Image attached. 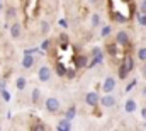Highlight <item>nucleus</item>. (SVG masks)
Returning a JSON list of instances; mask_svg holds the SVG:
<instances>
[{"label":"nucleus","mask_w":146,"mask_h":131,"mask_svg":"<svg viewBox=\"0 0 146 131\" xmlns=\"http://www.w3.org/2000/svg\"><path fill=\"white\" fill-rule=\"evenodd\" d=\"M133 66H134L133 58H131V56H126L124 61H122V65H121V68H119V77H121V78H126V75L133 70Z\"/></svg>","instance_id":"f257e3e1"},{"label":"nucleus","mask_w":146,"mask_h":131,"mask_svg":"<svg viewBox=\"0 0 146 131\" xmlns=\"http://www.w3.org/2000/svg\"><path fill=\"white\" fill-rule=\"evenodd\" d=\"M139 24L141 26H146V14H141L139 15Z\"/></svg>","instance_id":"5701e85b"},{"label":"nucleus","mask_w":146,"mask_h":131,"mask_svg":"<svg viewBox=\"0 0 146 131\" xmlns=\"http://www.w3.org/2000/svg\"><path fill=\"white\" fill-rule=\"evenodd\" d=\"M75 114H76V109H75V107H70V109L66 111V119L72 121L73 118H75Z\"/></svg>","instance_id":"4468645a"},{"label":"nucleus","mask_w":146,"mask_h":131,"mask_svg":"<svg viewBox=\"0 0 146 131\" xmlns=\"http://www.w3.org/2000/svg\"><path fill=\"white\" fill-rule=\"evenodd\" d=\"M15 87H17L19 90H24V89H26V78H24V77H19L17 82H15Z\"/></svg>","instance_id":"ddd939ff"},{"label":"nucleus","mask_w":146,"mask_h":131,"mask_svg":"<svg viewBox=\"0 0 146 131\" xmlns=\"http://www.w3.org/2000/svg\"><path fill=\"white\" fill-rule=\"evenodd\" d=\"M0 94H2V97L5 99V100H10V94H9V92H7V90H5V89H3V90H2V92H0Z\"/></svg>","instance_id":"4be33fe9"},{"label":"nucleus","mask_w":146,"mask_h":131,"mask_svg":"<svg viewBox=\"0 0 146 131\" xmlns=\"http://www.w3.org/2000/svg\"><path fill=\"white\" fill-rule=\"evenodd\" d=\"M115 41H117V44H127L129 43V36H127V33L126 31H119L117 33V36H115Z\"/></svg>","instance_id":"6e6552de"},{"label":"nucleus","mask_w":146,"mask_h":131,"mask_svg":"<svg viewBox=\"0 0 146 131\" xmlns=\"http://www.w3.org/2000/svg\"><path fill=\"white\" fill-rule=\"evenodd\" d=\"M33 65H34V58H33V55H24L22 66H24V68H31Z\"/></svg>","instance_id":"f8f14e48"},{"label":"nucleus","mask_w":146,"mask_h":131,"mask_svg":"<svg viewBox=\"0 0 146 131\" xmlns=\"http://www.w3.org/2000/svg\"><path fill=\"white\" fill-rule=\"evenodd\" d=\"M10 36L14 37V39H19V36H21V24H12L10 26Z\"/></svg>","instance_id":"9b49d317"},{"label":"nucleus","mask_w":146,"mask_h":131,"mask_svg":"<svg viewBox=\"0 0 146 131\" xmlns=\"http://www.w3.org/2000/svg\"><path fill=\"white\" fill-rule=\"evenodd\" d=\"M90 2H92V3H95V2H97V0H90Z\"/></svg>","instance_id":"c9c22d12"},{"label":"nucleus","mask_w":146,"mask_h":131,"mask_svg":"<svg viewBox=\"0 0 146 131\" xmlns=\"http://www.w3.org/2000/svg\"><path fill=\"white\" fill-rule=\"evenodd\" d=\"M104 60V55H102V49L100 48H94L92 49V61H90V66H95L99 63H102Z\"/></svg>","instance_id":"f03ea898"},{"label":"nucleus","mask_w":146,"mask_h":131,"mask_svg":"<svg viewBox=\"0 0 146 131\" xmlns=\"http://www.w3.org/2000/svg\"><path fill=\"white\" fill-rule=\"evenodd\" d=\"M110 31H112V29H110V26H104V27H102V37H107V36H109L110 34Z\"/></svg>","instance_id":"a211bd4d"},{"label":"nucleus","mask_w":146,"mask_h":131,"mask_svg":"<svg viewBox=\"0 0 146 131\" xmlns=\"http://www.w3.org/2000/svg\"><path fill=\"white\" fill-rule=\"evenodd\" d=\"M15 15V9H9L7 10V17H14Z\"/></svg>","instance_id":"a878e982"},{"label":"nucleus","mask_w":146,"mask_h":131,"mask_svg":"<svg viewBox=\"0 0 146 131\" xmlns=\"http://www.w3.org/2000/svg\"><path fill=\"white\" fill-rule=\"evenodd\" d=\"M136 100L134 99H127L126 100V104H124V109H126V112H134L136 111Z\"/></svg>","instance_id":"9d476101"},{"label":"nucleus","mask_w":146,"mask_h":131,"mask_svg":"<svg viewBox=\"0 0 146 131\" xmlns=\"http://www.w3.org/2000/svg\"><path fill=\"white\" fill-rule=\"evenodd\" d=\"M37 77H39L41 82H48V80L51 78V70H49V66H41L39 72H37Z\"/></svg>","instance_id":"20e7f679"},{"label":"nucleus","mask_w":146,"mask_h":131,"mask_svg":"<svg viewBox=\"0 0 146 131\" xmlns=\"http://www.w3.org/2000/svg\"><path fill=\"white\" fill-rule=\"evenodd\" d=\"M115 21H119V22H124L126 19H124L122 15H119V14H115Z\"/></svg>","instance_id":"cd10ccee"},{"label":"nucleus","mask_w":146,"mask_h":131,"mask_svg":"<svg viewBox=\"0 0 146 131\" xmlns=\"http://www.w3.org/2000/svg\"><path fill=\"white\" fill-rule=\"evenodd\" d=\"M56 72H58V75H66V70L63 68V65H58V68H56Z\"/></svg>","instance_id":"412c9836"},{"label":"nucleus","mask_w":146,"mask_h":131,"mask_svg":"<svg viewBox=\"0 0 146 131\" xmlns=\"http://www.w3.org/2000/svg\"><path fill=\"white\" fill-rule=\"evenodd\" d=\"M46 109H48L49 112H58V111H60V100L56 97L46 99Z\"/></svg>","instance_id":"7ed1b4c3"},{"label":"nucleus","mask_w":146,"mask_h":131,"mask_svg":"<svg viewBox=\"0 0 146 131\" xmlns=\"http://www.w3.org/2000/svg\"><path fill=\"white\" fill-rule=\"evenodd\" d=\"M41 96V92H39V89H34L33 90V102H37V99Z\"/></svg>","instance_id":"aec40b11"},{"label":"nucleus","mask_w":146,"mask_h":131,"mask_svg":"<svg viewBox=\"0 0 146 131\" xmlns=\"http://www.w3.org/2000/svg\"><path fill=\"white\" fill-rule=\"evenodd\" d=\"M143 96H145V97H146V85H145V87H143Z\"/></svg>","instance_id":"72a5a7b5"},{"label":"nucleus","mask_w":146,"mask_h":131,"mask_svg":"<svg viewBox=\"0 0 146 131\" xmlns=\"http://www.w3.org/2000/svg\"><path fill=\"white\" fill-rule=\"evenodd\" d=\"M85 102H87L88 106L95 107V106H97V102H99V96H97L95 92H88V94L85 96Z\"/></svg>","instance_id":"0eeeda50"},{"label":"nucleus","mask_w":146,"mask_h":131,"mask_svg":"<svg viewBox=\"0 0 146 131\" xmlns=\"http://www.w3.org/2000/svg\"><path fill=\"white\" fill-rule=\"evenodd\" d=\"M114 87H115V80H114L112 77H107V78L104 80V84H102V90H104L106 94H110V92L114 90Z\"/></svg>","instance_id":"39448f33"},{"label":"nucleus","mask_w":146,"mask_h":131,"mask_svg":"<svg viewBox=\"0 0 146 131\" xmlns=\"http://www.w3.org/2000/svg\"><path fill=\"white\" fill-rule=\"evenodd\" d=\"M136 84H138V82H136V80H133V82H131V84H129V85L126 87V92H129V90H131L133 87H136Z\"/></svg>","instance_id":"393cba45"},{"label":"nucleus","mask_w":146,"mask_h":131,"mask_svg":"<svg viewBox=\"0 0 146 131\" xmlns=\"http://www.w3.org/2000/svg\"><path fill=\"white\" fill-rule=\"evenodd\" d=\"M60 26H61V27H66L68 24H66V21H65V19H61V21H60Z\"/></svg>","instance_id":"c85d7f7f"},{"label":"nucleus","mask_w":146,"mask_h":131,"mask_svg":"<svg viewBox=\"0 0 146 131\" xmlns=\"http://www.w3.org/2000/svg\"><path fill=\"white\" fill-rule=\"evenodd\" d=\"M141 114H143V118H145V119H146V107H145V109H143V111H141Z\"/></svg>","instance_id":"473e14b6"},{"label":"nucleus","mask_w":146,"mask_h":131,"mask_svg":"<svg viewBox=\"0 0 146 131\" xmlns=\"http://www.w3.org/2000/svg\"><path fill=\"white\" fill-rule=\"evenodd\" d=\"M60 131H68V130H72V123H70V119H61L60 123H58V126H56Z\"/></svg>","instance_id":"1a4fd4ad"},{"label":"nucleus","mask_w":146,"mask_h":131,"mask_svg":"<svg viewBox=\"0 0 146 131\" xmlns=\"http://www.w3.org/2000/svg\"><path fill=\"white\" fill-rule=\"evenodd\" d=\"M99 22H100L99 14H94V15H92V26H94V27H97V26H99Z\"/></svg>","instance_id":"dca6fc26"},{"label":"nucleus","mask_w":146,"mask_h":131,"mask_svg":"<svg viewBox=\"0 0 146 131\" xmlns=\"http://www.w3.org/2000/svg\"><path fill=\"white\" fill-rule=\"evenodd\" d=\"M138 58L143 60V61H146V48H141V49L138 51Z\"/></svg>","instance_id":"f3484780"},{"label":"nucleus","mask_w":146,"mask_h":131,"mask_svg":"<svg viewBox=\"0 0 146 131\" xmlns=\"http://www.w3.org/2000/svg\"><path fill=\"white\" fill-rule=\"evenodd\" d=\"M33 53H36V49H27V51H24V55H33Z\"/></svg>","instance_id":"7c9ffc66"},{"label":"nucleus","mask_w":146,"mask_h":131,"mask_svg":"<svg viewBox=\"0 0 146 131\" xmlns=\"http://www.w3.org/2000/svg\"><path fill=\"white\" fill-rule=\"evenodd\" d=\"M107 49L110 51V55H115V44H110V46H107Z\"/></svg>","instance_id":"bb28decb"},{"label":"nucleus","mask_w":146,"mask_h":131,"mask_svg":"<svg viewBox=\"0 0 146 131\" xmlns=\"http://www.w3.org/2000/svg\"><path fill=\"white\" fill-rule=\"evenodd\" d=\"M100 100V104L104 106V107H114L115 106V97L114 96H110V94H106L102 99H99Z\"/></svg>","instance_id":"423d86ee"},{"label":"nucleus","mask_w":146,"mask_h":131,"mask_svg":"<svg viewBox=\"0 0 146 131\" xmlns=\"http://www.w3.org/2000/svg\"><path fill=\"white\" fill-rule=\"evenodd\" d=\"M76 65L78 66H87V58H85V56H80V58L76 60Z\"/></svg>","instance_id":"6ab92c4d"},{"label":"nucleus","mask_w":146,"mask_h":131,"mask_svg":"<svg viewBox=\"0 0 146 131\" xmlns=\"http://www.w3.org/2000/svg\"><path fill=\"white\" fill-rule=\"evenodd\" d=\"M143 75H145V77H146V65L143 66Z\"/></svg>","instance_id":"f704fd0d"},{"label":"nucleus","mask_w":146,"mask_h":131,"mask_svg":"<svg viewBox=\"0 0 146 131\" xmlns=\"http://www.w3.org/2000/svg\"><path fill=\"white\" fill-rule=\"evenodd\" d=\"M3 89H5V82H3V80H0V92H2Z\"/></svg>","instance_id":"2f4dec72"},{"label":"nucleus","mask_w":146,"mask_h":131,"mask_svg":"<svg viewBox=\"0 0 146 131\" xmlns=\"http://www.w3.org/2000/svg\"><path fill=\"white\" fill-rule=\"evenodd\" d=\"M41 33H42V34L49 33V24H48L46 21H42V22H41Z\"/></svg>","instance_id":"2eb2a0df"},{"label":"nucleus","mask_w":146,"mask_h":131,"mask_svg":"<svg viewBox=\"0 0 146 131\" xmlns=\"http://www.w3.org/2000/svg\"><path fill=\"white\" fill-rule=\"evenodd\" d=\"M139 12H141V14H146V0H143V2H141V7H139Z\"/></svg>","instance_id":"b1692460"},{"label":"nucleus","mask_w":146,"mask_h":131,"mask_svg":"<svg viewBox=\"0 0 146 131\" xmlns=\"http://www.w3.org/2000/svg\"><path fill=\"white\" fill-rule=\"evenodd\" d=\"M48 46H49V41H44V43H42V46H41V48H42V49H46V48H48Z\"/></svg>","instance_id":"c756f323"}]
</instances>
